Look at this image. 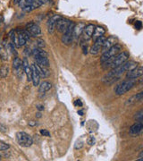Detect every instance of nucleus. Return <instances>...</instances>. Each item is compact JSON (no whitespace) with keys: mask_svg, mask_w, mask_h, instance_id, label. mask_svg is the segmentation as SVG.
<instances>
[{"mask_svg":"<svg viewBox=\"0 0 143 161\" xmlns=\"http://www.w3.org/2000/svg\"><path fill=\"white\" fill-rule=\"evenodd\" d=\"M32 1H33V0H21V1L19 2V6H20V7H22L23 9L26 7L30 6Z\"/></svg>","mask_w":143,"mask_h":161,"instance_id":"393cba45","label":"nucleus"},{"mask_svg":"<svg viewBox=\"0 0 143 161\" xmlns=\"http://www.w3.org/2000/svg\"><path fill=\"white\" fill-rule=\"evenodd\" d=\"M94 29H95V26L93 24H88L84 27L83 29V32L81 33L82 35V39L83 40H91L92 38V35H93V32H94Z\"/></svg>","mask_w":143,"mask_h":161,"instance_id":"9d476101","label":"nucleus"},{"mask_svg":"<svg viewBox=\"0 0 143 161\" xmlns=\"http://www.w3.org/2000/svg\"><path fill=\"white\" fill-rule=\"evenodd\" d=\"M29 124L32 125V126H33V125H36V123H35L34 121H31V122L29 123Z\"/></svg>","mask_w":143,"mask_h":161,"instance_id":"e433bc0d","label":"nucleus"},{"mask_svg":"<svg viewBox=\"0 0 143 161\" xmlns=\"http://www.w3.org/2000/svg\"><path fill=\"white\" fill-rule=\"evenodd\" d=\"M9 147L10 146L8 144L5 143L3 141H0V150H7V149H9Z\"/></svg>","mask_w":143,"mask_h":161,"instance_id":"c85d7f7f","label":"nucleus"},{"mask_svg":"<svg viewBox=\"0 0 143 161\" xmlns=\"http://www.w3.org/2000/svg\"><path fill=\"white\" fill-rule=\"evenodd\" d=\"M48 2H50L49 0H33L32 2V4L28 7H26L25 8H23V10L27 13L29 12H32L33 11L34 9H37L39 7H40L42 5H44L45 3H48Z\"/></svg>","mask_w":143,"mask_h":161,"instance_id":"1a4fd4ad","label":"nucleus"},{"mask_svg":"<svg viewBox=\"0 0 143 161\" xmlns=\"http://www.w3.org/2000/svg\"><path fill=\"white\" fill-rule=\"evenodd\" d=\"M30 33L27 31H22V30H17L15 32V39L14 45L20 48L22 46H24L26 42L30 40Z\"/></svg>","mask_w":143,"mask_h":161,"instance_id":"7ed1b4c3","label":"nucleus"},{"mask_svg":"<svg viewBox=\"0 0 143 161\" xmlns=\"http://www.w3.org/2000/svg\"><path fill=\"white\" fill-rule=\"evenodd\" d=\"M13 67H14V70L15 71L16 74H18L23 67V61L19 58V57H15L14 59V62H13Z\"/></svg>","mask_w":143,"mask_h":161,"instance_id":"6ab92c4d","label":"nucleus"},{"mask_svg":"<svg viewBox=\"0 0 143 161\" xmlns=\"http://www.w3.org/2000/svg\"><path fill=\"white\" fill-rule=\"evenodd\" d=\"M87 50H88L87 46H86V47H83V53H84V54H87V53H88V51H87Z\"/></svg>","mask_w":143,"mask_h":161,"instance_id":"f704fd0d","label":"nucleus"},{"mask_svg":"<svg viewBox=\"0 0 143 161\" xmlns=\"http://www.w3.org/2000/svg\"><path fill=\"white\" fill-rule=\"evenodd\" d=\"M8 71H9L8 66H7V65L2 66L1 69H0V77H1V78H6L7 76V74H8Z\"/></svg>","mask_w":143,"mask_h":161,"instance_id":"b1692460","label":"nucleus"},{"mask_svg":"<svg viewBox=\"0 0 143 161\" xmlns=\"http://www.w3.org/2000/svg\"><path fill=\"white\" fill-rule=\"evenodd\" d=\"M15 4H19V2L21 1V0H13Z\"/></svg>","mask_w":143,"mask_h":161,"instance_id":"58836bf2","label":"nucleus"},{"mask_svg":"<svg viewBox=\"0 0 143 161\" xmlns=\"http://www.w3.org/2000/svg\"><path fill=\"white\" fill-rule=\"evenodd\" d=\"M86 26L85 24L83 23H80L78 24H75L74 27H73V38L75 39V40H78L79 37L81 35L82 32H83V29L84 27Z\"/></svg>","mask_w":143,"mask_h":161,"instance_id":"2eb2a0df","label":"nucleus"},{"mask_svg":"<svg viewBox=\"0 0 143 161\" xmlns=\"http://www.w3.org/2000/svg\"><path fill=\"white\" fill-rule=\"evenodd\" d=\"M105 33H106V30H105L103 27H100V26L95 27L94 32H93V35H92V38H91V39H93V40L95 41V40H98V38L104 36Z\"/></svg>","mask_w":143,"mask_h":161,"instance_id":"f3484780","label":"nucleus"},{"mask_svg":"<svg viewBox=\"0 0 143 161\" xmlns=\"http://www.w3.org/2000/svg\"><path fill=\"white\" fill-rule=\"evenodd\" d=\"M0 159H1V156H0Z\"/></svg>","mask_w":143,"mask_h":161,"instance_id":"37998d69","label":"nucleus"},{"mask_svg":"<svg viewBox=\"0 0 143 161\" xmlns=\"http://www.w3.org/2000/svg\"><path fill=\"white\" fill-rule=\"evenodd\" d=\"M73 34H70V33H67V32L64 33V34H63V36H62V38H61L62 42H63L64 44H65V45H69V44H71V43H72V41H73Z\"/></svg>","mask_w":143,"mask_h":161,"instance_id":"412c9836","label":"nucleus"},{"mask_svg":"<svg viewBox=\"0 0 143 161\" xmlns=\"http://www.w3.org/2000/svg\"><path fill=\"white\" fill-rule=\"evenodd\" d=\"M116 42H117V39L114 36H110L109 38L106 39V40H105V42H104V44L102 46V49H101L102 53H104L106 50H108L112 46L116 44Z\"/></svg>","mask_w":143,"mask_h":161,"instance_id":"4468645a","label":"nucleus"},{"mask_svg":"<svg viewBox=\"0 0 143 161\" xmlns=\"http://www.w3.org/2000/svg\"><path fill=\"white\" fill-rule=\"evenodd\" d=\"M26 31L30 33L31 36H33V37H38L41 34L40 27L38 24H34L33 22H31L26 25Z\"/></svg>","mask_w":143,"mask_h":161,"instance_id":"0eeeda50","label":"nucleus"},{"mask_svg":"<svg viewBox=\"0 0 143 161\" xmlns=\"http://www.w3.org/2000/svg\"><path fill=\"white\" fill-rule=\"evenodd\" d=\"M88 143H89V145H90V146L94 145V144H95V138H94L93 136H90V137L89 138V140H88Z\"/></svg>","mask_w":143,"mask_h":161,"instance_id":"2f4dec72","label":"nucleus"},{"mask_svg":"<svg viewBox=\"0 0 143 161\" xmlns=\"http://www.w3.org/2000/svg\"><path fill=\"white\" fill-rule=\"evenodd\" d=\"M36 63L38 65L40 66H44V67H48L49 66V61L48 59V57H39V56H35L34 57Z\"/></svg>","mask_w":143,"mask_h":161,"instance_id":"a211bd4d","label":"nucleus"},{"mask_svg":"<svg viewBox=\"0 0 143 161\" xmlns=\"http://www.w3.org/2000/svg\"><path fill=\"white\" fill-rule=\"evenodd\" d=\"M136 84V79H128L118 84L115 88V93L117 95H122L131 90Z\"/></svg>","mask_w":143,"mask_h":161,"instance_id":"f03ea898","label":"nucleus"},{"mask_svg":"<svg viewBox=\"0 0 143 161\" xmlns=\"http://www.w3.org/2000/svg\"><path fill=\"white\" fill-rule=\"evenodd\" d=\"M62 17L60 16V15H53L48 21V24H47V26H48V32H49V33H53L54 32H55V29H56V23H57V21L59 20V19H61Z\"/></svg>","mask_w":143,"mask_h":161,"instance_id":"f8f14e48","label":"nucleus"},{"mask_svg":"<svg viewBox=\"0 0 143 161\" xmlns=\"http://www.w3.org/2000/svg\"><path fill=\"white\" fill-rule=\"evenodd\" d=\"M142 156H143V151H141V153L139 154V158H138V160H141V159H142Z\"/></svg>","mask_w":143,"mask_h":161,"instance_id":"c9c22d12","label":"nucleus"},{"mask_svg":"<svg viewBox=\"0 0 143 161\" xmlns=\"http://www.w3.org/2000/svg\"><path fill=\"white\" fill-rule=\"evenodd\" d=\"M76 106H80V107H81L82 106V103H81V101L80 100V99H77L76 101H75V103H74Z\"/></svg>","mask_w":143,"mask_h":161,"instance_id":"72a5a7b5","label":"nucleus"},{"mask_svg":"<svg viewBox=\"0 0 143 161\" xmlns=\"http://www.w3.org/2000/svg\"><path fill=\"white\" fill-rule=\"evenodd\" d=\"M40 134L41 135H43V136H46V137H50V132L48 131V130H45V129H43V130H40Z\"/></svg>","mask_w":143,"mask_h":161,"instance_id":"c756f323","label":"nucleus"},{"mask_svg":"<svg viewBox=\"0 0 143 161\" xmlns=\"http://www.w3.org/2000/svg\"><path fill=\"white\" fill-rule=\"evenodd\" d=\"M36 46H37V48L43 49V48H45L46 44H45V41H44L43 40H41V39H38V40H36Z\"/></svg>","mask_w":143,"mask_h":161,"instance_id":"a878e982","label":"nucleus"},{"mask_svg":"<svg viewBox=\"0 0 143 161\" xmlns=\"http://www.w3.org/2000/svg\"><path fill=\"white\" fill-rule=\"evenodd\" d=\"M52 88V84L48 82H43L40 83V89H39V91L40 93H45L47 91H48L50 89Z\"/></svg>","mask_w":143,"mask_h":161,"instance_id":"aec40b11","label":"nucleus"},{"mask_svg":"<svg viewBox=\"0 0 143 161\" xmlns=\"http://www.w3.org/2000/svg\"><path fill=\"white\" fill-rule=\"evenodd\" d=\"M24 54H25L26 56H31V55L32 54V50L31 49V48L27 47V48L24 49Z\"/></svg>","mask_w":143,"mask_h":161,"instance_id":"7c9ffc66","label":"nucleus"},{"mask_svg":"<svg viewBox=\"0 0 143 161\" xmlns=\"http://www.w3.org/2000/svg\"><path fill=\"white\" fill-rule=\"evenodd\" d=\"M32 55H33L34 57L35 56H39V57H48V53L45 50H43V49H40V48L34 49L32 50Z\"/></svg>","mask_w":143,"mask_h":161,"instance_id":"5701e85b","label":"nucleus"},{"mask_svg":"<svg viewBox=\"0 0 143 161\" xmlns=\"http://www.w3.org/2000/svg\"><path fill=\"white\" fill-rule=\"evenodd\" d=\"M16 139H17V141H18L19 145H21L23 147H30L33 143L32 138L28 133H26L25 132H17Z\"/></svg>","mask_w":143,"mask_h":161,"instance_id":"39448f33","label":"nucleus"},{"mask_svg":"<svg viewBox=\"0 0 143 161\" xmlns=\"http://www.w3.org/2000/svg\"><path fill=\"white\" fill-rule=\"evenodd\" d=\"M1 21H2V17L0 16V23H1Z\"/></svg>","mask_w":143,"mask_h":161,"instance_id":"79ce46f5","label":"nucleus"},{"mask_svg":"<svg viewBox=\"0 0 143 161\" xmlns=\"http://www.w3.org/2000/svg\"><path fill=\"white\" fill-rule=\"evenodd\" d=\"M134 119L137 120V121H142V119H143V110L139 111V112L135 115Z\"/></svg>","mask_w":143,"mask_h":161,"instance_id":"bb28decb","label":"nucleus"},{"mask_svg":"<svg viewBox=\"0 0 143 161\" xmlns=\"http://www.w3.org/2000/svg\"><path fill=\"white\" fill-rule=\"evenodd\" d=\"M37 116H38V117H40V116H41L40 113H38V114H37Z\"/></svg>","mask_w":143,"mask_h":161,"instance_id":"a19ab883","label":"nucleus"},{"mask_svg":"<svg viewBox=\"0 0 143 161\" xmlns=\"http://www.w3.org/2000/svg\"><path fill=\"white\" fill-rule=\"evenodd\" d=\"M129 58V53L126 52V51H123V52H120L118 53L116 56L111 57L110 59L105 61L103 64V67L104 68H107V67H111L112 69L113 68H115L119 65H121L122 64H123L125 61H127Z\"/></svg>","mask_w":143,"mask_h":161,"instance_id":"f257e3e1","label":"nucleus"},{"mask_svg":"<svg viewBox=\"0 0 143 161\" xmlns=\"http://www.w3.org/2000/svg\"><path fill=\"white\" fill-rule=\"evenodd\" d=\"M38 109H39V110H43V109H44V107H43V106H39V107H38Z\"/></svg>","mask_w":143,"mask_h":161,"instance_id":"4c0bfd02","label":"nucleus"},{"mask_svg":"<svg viewBox=\"0 0 143 161\" xmlns=\"http://www.w3.org/2000/svg\"><path fill=\"white\" fill-rule=\"evenodd\" d=\"M141 27H142V24H141V22H140V21H136V23H135V29H137V30H140V29H141Z\"/></svg>","mask_w":143,"mask_h":161,"instance_id":"473e14b6","label":"nucleus"},{"mask_svg":"<svg viewBox=\"0 0 143 161\" xmlns=\"http://www.w3.org/2000/svg\"><path fill=\"white\" fill-rule=\"evenodd\" d=\"M121 50H122V46H121L120 44H117V43L114 44V45L112 46L108 50H106V52H104V53L102 54V57H101V58H100L101 63H104L105 61H106V60L110 59L111 57L116 56L118 53L121 52Z\"/></svg>","mask_w":143,"mask_h":161,"instance_id":"20e7f679","label":"nucleus"},{"mask_svg":"<svg viewBox=\"0 0 143 161\" xmlns=\"http://www.w3.org/2000/svg\"><path fill=\"white\" fill-rule=\"evenodd\" d=\"M143 74V68L141 66H137L132 70H130L126 74L127 79H136L138 77H140Z\"/></svg>","mask_w":143,"mask_h":161,"instance_id":"9b49d317","label":"nucleus"},{"mask_svg":"<svg viewBox=\"0 0 143 161\" xmlns=\"http://www.w3.org/2000/svg\"><path fill=\"white\" fill-rule=\"evenodd\" d=\"M71 23H72V21H70V20H68V19L61 18V19H59V20L57 21V23H56V29L57 30L58 32L64 34V33L67 31V29H68V27L70 26Z\"/></svg>","mask_w":143,"mask_h":161,"instance_id":"423d86ee","label":"nucleus"},{"mask_svg":"<svg viewBox=\"0 0 143 161\" xmlns=\"http://www.w3.org/2000/svg\"><path fill=\"white\" fill-rule=\"evenodd\" d=\"M105 40H106V38L104 37V36H102V37H100V38H98V40H96L94 42V44H93V46L91 47V49H90V54L91 55H97V54H98L100 51H101V49H102V46H103V44H104V42H105Z\"/></svg>","mask_w":143,"mask_h":161,"instance_id":"6e6552de","label":"nucleus"},{"mask_svg":"<svg viewBox=\"0 0 143 161\" xmlns=\"http://www.w3.org/2000/svg\"><path fill=\"white\" fill-rule=\"evenodd\" d=\"M31 69H32V82H33V85L34 86H38L40 84V75L37 67L36 64H32L31 65Z\"/></svg>","mask_w":143,"mask_h":161,"instance_id":"ddd939ff","label":"nucleus"},{"mask_svg":"<svg viewBox=\"0 0 143 161\" xmlns=\"http://www.w3.org/2000/svg\"><path fill=\"white\" fill-rule=\"evenodd\" d=\"M143 129V123L142 121H138L137 123H135L134 124H132L130 128V132L131 134H139Z\"/></svg>","mask_w":143,"mask_h":161,"instance_id":"dca6fc26","label":"nucleus"},{"mask_svg":"<svg viewBox=\"0 0 143 161\" xmlns=\"http://www.w3.org/2000/svg\"><path fill=\"white\" fill-rule=\"evenodd\" d=\"M142 99H143V92L141 91V92L138 93L137 95L131 97L130 99H128V101L126 102V105H130V104H132V103H134V102L140 101V100H142Z\"/></svg>","mask_w":143,"mask_h":161,"instance_id":"4be33fe9","label":"nucleus"},{"mask_svg":"<svg viewBox=\"0 0 143 161\" xmlns=\"http://www.w3.org/2000/svg\"><path fill=\"white\" fill-rule=\"evenodd\" d=\"M0 58H2L4 60H7V55L6 53V51L3 49L2 47H0Z\"/></svg>","mask_w":143,"mask_h":161,"instance_id":"cd10ccee","label":"nucleus"},{"mask_svg":"<svg viewBox=\"0 0 143 161\" xmlns=\"http://www.w3.org/2000/svg\"><path fill=\"white\" fill-rule=\"evenodd\" d=\"M78 114H80V115H83V112H82V111H81V110H80V111H78Z\"/></svg>","mask_w":143,"mask_h":161,"instance_id":"ea45409f","label":"nucleus"}]
</instances>
